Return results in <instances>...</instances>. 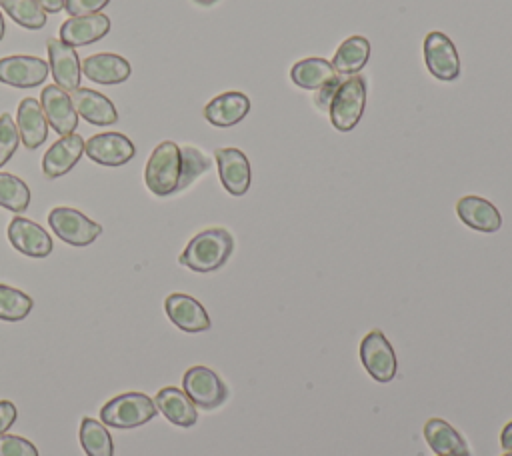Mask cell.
I'll list each match as a JSON object with an SVG mask.
<instances>
[{
  "label": "cell",
  "instance_id": "obj_4",
  "mask_svg": "<svg viewBox=\"0 0 512 456\" xmlns=\"http://www.w3.org/2000/svg\"><path fill=\"white\" fill-rule=\"evenodd\" d=\"M366 108V80L362 76L344 78L338 86L332 102H330V122L336 130L348 132L352 130Z\"/></svg>",
  "mask_w": 512,
  "mask_h": 456
},
{
  "label": "cell",
  "instance_id": "obj_14",
  "mask_svg": "<svg viewBox=\"0 0 512 456\" xmlns=\"http://www.w3.org/2000/svg\"><path fill=\"white\" fill-rule=\"evenodd\" d=\"M164 308L172 324H176V328L184 332H204L212 326L206 308L188 294L174 292L166 296Z\"/></svg>",
  "mask_w": 512,
  "mask_h": 456
},
{
  "label": "cell",
  "instance_id": "obj_12",
  "mask_svg": "<svg viewBox=\"0 0 512 456\" xmlns=\"http://www.w3.org/2000/svg\"><path fill=\"white\" fill-rule=\"evenodd\" d=\"M48 62L36 56L0 58V82L16 88H34L48 78Z\"/></svg>",
  "mask_w": 512,
  "mask_h": 456
},
{
  "label": "cell",
  "instance_id": "obj_31",
  "mask_svg": "<svg viewBox=\"0 0 512 456\" xmlns=\"http://www.w3.org/2000/svg\"><path fill=\"white\" fill-rule=\"evenodd\" d=\"M182 152V174H180V182H178V190H184L186 186H190L200 174H204L212 162L210 158H206L198 148L194 146H184L180 148Z\"/></svg>",
  "mask_w": 512,
  "mask_h": 456
},
{
  "label": "cell",
  "instance_id": "obj_40",
  "mask_svg": "<svg viewBox=\"0 0 512 456\" xmlns=\"http://www.w3.org/2000/svg\"><path fill=\"white\" fill-rule=\"evenodd\" d=\"M4 38V18H2V14H0V40Z\"/></svg>",
  "mask_w": 512,
  "mask_h": 456
},
{
  "label": "cell",
  "instance_id": "obj_10",
  "mask_svg": "<svg viewBox=\"0 0 512 456\" xmlns=\"http://www.w3.org/2000/svg\"><path fill=\"white\" fill-rule=\"evenodd\" d=\"M40 106L54 132L60 136L74 134L78 126V112L66 90L56 84H48L40 94Z\"/></svg>",
  "mask_w": 512,
  "mask_h": 456
},
{
  "label": "cell",
  "instance_id": "obj_23",
  "mask_svg": "<svg viewBox=\"0 0 512 456\" xmlns=\"http://www.w3.org/2000/svg\"><path fill=\"white\" fill-rule=\"evenodd\" d=\"M16 124H18V134L20 142L28 148L34 150L46 142L48 136V120L42 112V106L34 98H24L18 106L16 114Z\"/></svg>",
  "mask_w": 512,
  "mask_h": 456
},
{
  "label": "cell",
  "instance_id": "obj_33",
  "mask_svg": "<svg viewBox=\"0 0 512 456\" xmlns=\"http://www.w3.org/2000/svg\"><path fill=\"white\" fill-rule=\"evenodd\" d=\"M0 456H38V450L22 436L0 434Z\"/></svg>",
  "mask_w": 512,
  "mask_h": 456
},
{
  "label": "cell",
  "instance_id": "obj_5",
  "mask_svg": "<svg viewBox=\"0 0 512 456\" xmlns=\"http://www.w3.org/2000/svg\"><path fill=\"white\" fill-rule=\"evenodd\" d=\"M48 224L62 242L72 246H88L102 234V226L98 222L68 206L52 208L48 214Z\"/></svg>",
  "mask_w": 512,
  "mask_h": 456
},
{
  "label": "cell",
  "instance_id": "obj_35",
  "mask_svg": "<svg viewBox=\"0 0 512 456\" xmlns=\"http://www.w3.org/2000/svg\"><path fill=\"white\" fill-rule=\"evenodd\" d=\"M342 80L344 78H338V76H334L330 82H326L324 86H320L316 92V96H314V102H316V106L320 108V110H326L328 112V108H330V102H332V98H334V94H336V90H338V86L342 84Z\"/></svg>",
  "mask_w": 512,
  "mask_h": 456
},
{
  "label": "cell",
  "instance_id": "obj_27",
  "mask_svg": "<svg viewBox=\"0 0 512 456\" xmlns=\"http://www.w3.org/2000/svg\"><path fill=\"white\" fill-rule=\"evenodd\" d=\"M78 438L86 456H114L112 436L102 422L94 418H82Z\"/></svg>",
  "mask_w": 512,
  "mask_h": 456
},
{
  "label": "cell",
  "instance_id": "obj_28",
  "mask_svg": "<svg viewBox=\"0 0 512 456\" xmlns=\"http://www.w3.org/2000/svg\"><path fill=\"white\" fill-rule=\"evenodd\" d=\"M4 12L20 26L38 30L46 24V12L36 0H0Z\"/></svg>",
  "mask_w": 512,
  "mask_h": 456
},
{
  "label": "cell",
  "instance_id": "obj_20",
  "mask_svg": "<svg viewBox=\"0 0 512 456\" xmlns=\"http://www.w3.org/2000/svg\"><path fill=\"white\" fill-rule=\"evenodd\" d=\"M422 432L424 440L428 442L432 452H436V456H472L464 436L442 418L426 420Z\"/></svg>",
  "mask_w": 512,
  "mask_h": 456
},
{
  "label": "cell",
  "instance_id": "obj_39",
  "mask_svg": "<svg viewBox=\"0 0 512 456\" xmlns=\"http://www.w3.org/2000/svg\"><path fill=\"white\" fill-rule=\"evenodd\" d=\"M196 4H202V6H210V4H216L218 0H194Z\"/></svg>",
  "mask_w": 512,
  "mask_h": 456
},
{
  "label": "cell",
  "instance_id": "obj_16",
  "mask_svg": "<svg viewBox=\"0 0 512 456\" xmlns=\"http://www.w3.org/2000/svg\"><path fill=\"white\" fill-rule=\"evenodd\" d=\"M110 32V18L106 14H86V16H70L60 26V40L72 48L88 46Z\"/></svg>",
  "mask_w": 512,
  "mask_h": 456
},
{
  "label": "cell",
  "instance_id": "obj_21",
  "mask_svg": "<svg viewBox=\"0 0 512 456\" xmlns=\"http://www.w3.org/2000/svg\"><path fill=\"white\" fill-rule=\"evenodd\" d=\"M84 76L96 84H120L130 78V62L118 54L100 52L86 56L80 64Z\"/></svg>",
  "mask_w": 512,
  "mask_h": 456
},
{
  "label": "cell",
  "instance_id": "obj_7",
  "mask_svg": "<svg viewBox=\"0 0 512 456\" xmlns=\"http://www.w3.org/2000/svg\"><path fill=\"white\" fill-rule=\"evenodd\" d=\"M182 388L194 406L214 410L228 398V386L224 380L206 366H192L182 376Z\"/></svg>",
  "mask_w": 512,
  "mask_h": 456
},
{
  "label": "cell",
  "instance_id": "obj_3",
  "mask_svg": "<svg viewBox=\"0 0 512 456\" xmlns=\"http://www.w3.org/2000/svg\"><path fill=\"white\" fill-rule=\"evenodd\" d=\"M158 408L144 392H124L100 408V422L112 428H136L150 422Z\"/></svg>",
  "mask_w": 512,
  "mask_h": 456
},
{
  "label": "cell",
  "instance_id": "obj_34",
  "mask_svg": "<svg viewBox=\"0 0 512 456\" xmlns=\"http://www.w3.org/2000/svg\"><path fill=\"white\" fill-rule=\"evenodd\" d=\"M110 0H66L64 8L70 16H86V14H96L104 6H108Z\"/></svg>",
  "mask_w": 512,
  "mask_h": 456
},
{
  "label": "cell",
  "instance_id": "obj_9",
  "mask_svg": "<svg viewBox=\"0 0 512 456\" xmlns=\"http://www.w3.org/2000/svg\"><path fill=\"white\" fill-rule=\"evenodd\" d=\"M84 152L96 164L122 166L134 158L136 148L132 140L120 132H102L84 142Z\"/></svg>",
  "mask_w": 512,
  "mask_h": 456
},
{
  "label": "cell",
  "instance_id": "obj_24",
  "mask_svg": "<svg viewBox=\"0 0 512 456\" xmlns=\"http://www.w3.org/2000/svg\"><path fill=\"white\" fill-rule=\"evenodd\" d=\"M154 404H156L158 412H162L172 424H176L180 428H190L198 420L194 402L186 396L184 390H180L176 386L160 388L154 396Z\"/></svg>",
  "mask_w": 512,
  "mask_h": 456
},
{
  "label": "cell",
  "instance_id": "obj_2",
  "mask_svg": "<svg viewBox=\"0 0 512 456\" xmlns=\"http://www.w3.org/2000/svg\"><path fill=\"white\" fill-rule=\"evenodd\" d=\"M182 174V152L172 140L160 142L144 168V182L148 190L156 196H168L178 192V182Z\"/></svg>",
  "mask_w": 512,
  "mask_h": 456
},
{
  "label": "cell",
  "instance_id": "obj_36",
  "mask_svg": "<svg viewBox=\"0 0 512 456\" xmlns=\"http://www.w3.org/2000/svg\"><path fill=\"white\" fill-rule=\"evenodd\" d=\"M18 412L10 400H0V434H6L8 428L14 424Z\"/></svg>",
  "mask_w": 512,
  "mask_h": 456
},
{
  "label": "cell",
  "instance_id": "obj_22",
  "mask_svg": "<svg viewBox=\"0 0 512 456\" xmlns=\"http://www.w3.org/2000/svg\"><path fill=\"white\" fill-rule=\"evenodd\" d=\"M72 104L86 122L96 126H110L118 120V110L110 98L92 88H76L72 94Z\"/></svg>",
  "mask_w": 512,
  "mask_h": 456
},
{
  "label": "cell",
  "instance_id": "obj_41",
  "mask_svg": "<svg viewBox=\"0 0 512 456\" xmlns=\"http://www.w3.org/2000/svg\"><path fill=\"white\" fill-rule=\"evenodd\" d=\"M502 456H512V450H506Z\"/></svg>",
  "mask_w": 512,
  "mask_h": 456
},
{
  "label": "cell",
  "instance_id": "obj_19",
  "mask_svg": "<svg viewBox=\"0 0 512 456\" xmlns=\"http://www.w3.org/2000/svg\"><path fill=\"white\" fill-rule=\"evenodd\" d=\"M84 152V138L80 134H68L56 140L42 158V170L46 178H58L70 172Z\"/></svg>",
  "mask_w": 512,
  "mask_h": 456
},
{
  "label": "cell",
  "instance_id": "obj_13",
  "mask_svg": "<svg viewBox=\"0 0 512 456\" xmlns=\"http://www.w3.org/2000/svg\"><path fill=\"white\" fill-rule=\"evenodd\" d=\"M8 240L18 252L32 258H44L52 252L50 234L40 224L22 216H14L8 224Z\"/></svg>",
  "mask_w": 512,
  "mask_h": 456
},
{
  "label": "cell",
  "instance_id": "obj_18",
  "mask_svg": "<svg viewBox=\"0 0 512 456\" xmlns=\"http://www.w3.org/2000/svg\"><path fill=\"white\" fill-rule=\"evenodd\" d=\"M456 214L468 228L478 232L492 234L498 232L502 226V216L498 208L490 200L480 196H462L456 202Z\"/></svg>",
  "mask_w": 512,
  "mask_h": 456
},
{
  "label": "cell",
  "instance_id": "obj_6",
  "mask_svg": "<svg viewBox=\"0 0 512 456\" xmlns=\"http://www.w3.org/2000/svg\"><path fill=\"white\" fill-rule=\"evenodd\" d=\"M360 362L376 382H390L398 372V360L392 344L382 330H370L360 342Z\"/></svg>",
  "mask_w": 512,
  "mask_h": 456
},
{
  "label": "cell",
  "instance_id": "obj_37",
  "mask_svg": "<svg viewBox=\"0 0 512 456\" xmlns=\"http://www.w3.org/2000/svg\"><path fill=\"white\" fill-rule=\"evenodd\" d=\"M500 446L504 450H512V420L500 432Z\"/></svg>",
  "mask_w": 512,
  "mask_h": 456
},
{
  "label": "cell",
  "instance_id": "obj_30",
  "mask_svg": "<svg viewBox=\"0 0 512 456\" xmlns=\"http://www.w3.org/2000/svg\"><path fill=\"white\" fill-rule=\"evenodd\" d=\"M32 306L34 302L28 294L8 284H0V320H6V322L24 320L30 314Z\"/></svg>",
  "mask_w": 512,
  "mask_h": 456
},
{
  "label": "cell",
  "instance_id": "obj_25",
  "mask_svg": "<svg viewBox=\"0 0 512 456\" xmlns=\"http://www.w3.org/2000/svg\"><path fill=\"white\" fill-rule=\"evenodd\" d=\"M334 76H336V70L332 62L324 58L298 60L290 70L292 82L304 90H318L320 86L330 82Z\"/></svg>",
  "mask_w": 512,
  "mask_h": 456
},
{
  "label": "cell",
  "instance_id": "obj_1",
  "mask_svg": "<svg viewBox=\"0 0 512 456\" xmlns=\"http://www.w3.org/2000/svg\"><path fill=\"white\" fill-rule=\"evenodd\" d=\"M232 250L234 238L226 228H206L186 244L178 262L194 272H214L228 262Z\"/></svg>",
  "mask_w": 512,
  "mask_h": 456
},
{
  "label": "cell",
  "instance_id": "obj_29",
  "mask_svg": "<svg viewBox=\"0 0 512 456\" xmlns=\"http://www.w3.org/2000/svg\"><path fill=\"white\" fill-rule=\"evenodd\" d=\"M30 204V188L24 180L14 174L0 172V206L12 210L14 214L26 212Z\"/></svg>",
  "mask_w": 512,
  "mask_h": 456
},
{
  "label": "cell",
  "instance_id": "obj_15",
  "mask_svg": "<svg viewBox=\"0 0 512 456\" xmlns=\"http://www.w3.org/2000/svg\"><path fill=\"white\" fill-rule=\"evenodd\" d=\"M48 66L52 72V78L56 80V86H60L66 92H74L80 86V60L72 46L64 44L62 40L48 38Z\"/></svg>",
  "mask_w": 512,
  "mask_h": 456
},
{
  "label": "cell",
  "instance_id": "obj_32",
  "mask_svg": "<svg viewBox=\"0 0 512 456\" xmlns=\"http://www.w3.org/2000/svg\"><path fill=\"white\" fill-rule=\"evenodd\" d=\"M18 144H20V134L12 116L8 112L0 114V168L12 158Z\"/></svg>",
  "mask_w": 512,
  "mask_h": 456
},
{
  "label": "cell",
  "instance_id": "obj_11",
  "mask_svg": "<svg viewBox=\"0 0 512 456\" xmlns=\"http://www.w3.org/2000/svg\"><path fill=\"white\" fill-rule=\"evenodd\" d=\"M218 174L224 190L232 196H242L250 188L252 172L246 154L238 148H216L214 152Z\"/></svg>",
  "mask_w": 512,
  "mask_h": 456
},
{
  "label": "cell",
  "instance_id": "obj_17",
  "mask_svg": "<svg viewBox=\"0 0 512 456\" xmlns=\"http://www.w3.org/2000/svg\"><path fill=\"white\" fill-rule=\"evenodd\" d=\"M250 112V100L238 90L222 92L204 106V118L218 128L236 126Z\"/></svg>",
  "mask_w": 512,
  "mask_h": 456
},
{
  "label": "cell",
  "instance_id": "obj_8",
  "mask_svg": "<svg viewBox=\"0 0 512 456\" xmlns=\"http://www.w3.org/2000/svg\"><path fill=\"white\" fill-rule=\"evenodd\" d=\"M424 62L428 72L442 82H452L460 76V58L456 46L444 32L432 30L426 34Z\"/></svg>",
  "mask_w": 512,
  "mask_h": 456
},
{
  "label": "cell",
  "instance_id": "obj_26",
  "mask_svg": "<svg viewBox=\"0 0 512 456\" xmlns=\"http://www.w3.org/2000/svg\"><path fill=\"white\" fill-rule=\"evenodd\" d=\"M368 58L370 42L364 36H350L338 46L332 58V66L340 74H356L366 66Z\"/></svg>",
  "mask_w": 512,
  "mask_h": 456
},
{
  "label": "cell",
  "instance_id": "obj_38",
  "mask_svg": "<svg viewBox=\"0 0 512 456\" xmlns=\"http://www.w3.org/2000/svg\"><path fill=\"white\" fill-rule=\"evenodd\" d=\"M36 2L44 8V12L54 14V12H60V10L64 8V2H66V0H36Z\"/></svg>",
  "mask_w": 512,
  "mask_h": 456
}]
</instances>
